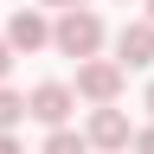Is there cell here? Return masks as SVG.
<instances>
[{"instance_id": "9", "label": "cell", "mask_w": 154, "mask_h": 154, "mask_svg": "<svg viewBox=\"0 0 154 154\" xmlns=\"http://www.w3.org/2000/svg\"><path fill=\"white\" fill-rule=\"evenodd\" d=\"M135 154H154V128H135Z\"/></svg>"}, {"instance_id": "13", "label": "cell", "mask_w": 154, "mask_h": 154, "mask_svg": "<svg viewBox=\"0 0 154 154\" xmlns=\"http://www.w3.org/2000/svg\"><path fill=\"white\" fill-rule=\"evenodd\" d=\"M148 116H154V84H148Z\"/></svg>"}, {"instance_id": "3", "label": "cell", "mask_w": 154, "mask_h": 154, "mask_svg": "<svg viewBox=\"0 0 154 154\" xmlns=\"http://www.w3.org/2000/svg\"><path fill=\"white\" fill-rule=\"evenodd\" d=\"M71 109H77V90H71V84H38V90L26 96V116L45 122V128H64Z\"/></svg>"}, {"instance_id": "1", "label": "cell", "mask_w": 154, "mask_h": 154, "mask_svg": "<svg viewBox=\"0 0 154 154\" xmlns=\"http://www.w3.org/2000/svg\"><path fill=\"white\" fill-rule=\"evenodd\" d=\"M51 45L64 51V58H77V64H90L96 51H103V19H96L90 7H77V13H64L51 26Z\"/></svg>"}, {"instance_id": "12", "label": "cell", "mask_w": 154, "mask_h": 154, "mask_svg": "<svg viewBox=\"0 0 154 154\" xmlns=\"http://www.w3.org/2000/svg\"><path fill=\"white\" fill-rule=\"evenodd\" d=\"M45 7H64V13H77V7H84V0H45Z\"/></svg>"}, {"instance_id": "15", "label": "cell", "mask_w": 154, "mask_h": 154, "mask_svg": "<svg viewBox=\"0 0 154 154\" xmlns=\"http://www.w3.org/2000/svg\"><path fill=\"white\" fill-rule=\"evenodd\" d=\"M122 7H128V0H122Z\"/></svg>"}, {"instance_id": "14", "label": "cell", "mask_w": 154, "mask_h": 154, "mask_svg": "<svg viewBox=\"0 0 154 154\" xmlns=\"http://www.w3.org/2000/svg\"><path fill=\"white\" fill-rule=\"evenodd\" d=\"M148 26H154V0H148Z\"/></svg>"}, {"instance_id": "4", "label": "cell", "mask_w": 154, "mask_h": 154, "mask_svg": "<svg viewBox=\"0 0 154 154\" xmlns=\"http://www.w3.org/2000/svg\"><path fill=\"white\" fill-rule=\"evenodd\" d=\"M116 64H122V71L154 64V26H148V19H135V26H122V32H116Z\"/></svg>"}, {"instance_id": "8", "label": "cell", "mask_w": 154, "mask_h": 154, "mask_svg": "<svg viewBox=\"0 0 154 154\" xmlns=\"http://www.w3.org/2000/svg\"><path fill=\"white\" fill-rule=\"evenodd\" d=\"M19 116H26V96L0 84V135H13V122H19Z\"/></svg>"}, {"instance_id": "5", "label": "cell", "mask_w": 154, "mask_h": 154, "mask_svg": "<svg viewBox=\"0 0 154 154\" xmlns=\"http://www.w3.org/2000/svg\"><path fill=\"white\" fill-rule=\"evenodd\" d=\"M84 141L116 154V148H135V128H128V116H122V109H96V116H90V128H84Z\"/></svg>"}, {"instance_id": "7", "label": "cell", "mask_w": 154, "mask_h": 154, "mask_svg": "<svg viewBox=\"0 0 154 154\" xmlns=\"http://www.w3.org/2000/svg\"><path fill=\"white\" fill-rule=\"evenodd\" d=\"M38 154H90V141H84L77 128H51V135H45V148H38Z\"/></svg>"}, {"instance_id": "10", "label": "cell", "mask_w": 154, "mask_h": 154, "mask_svg": "<svg viewBox=\"0 0 154 154\" xmlns=\"http://www.w3.org/2000/svg\"><path fill=\"white\" fill-rule=\"evenodd\" d=\"M7 71H13V45L0 38V77H7Z\"/></svg>"}, {"instance_id": "11", "label": "cell", "mask_w": 154, "mask_h": 154, "mask_svg": "<svg viewBox=\"0 0 154 154\" xmlns=\"http://www.w3.org/2000/svg\"><path fill=\"white\" fill-rule=\"evenodd\" d=\"M0 154H26V148H19V141H13V135H0Z\"/></svg>"}, {"instance_id": "6", "label": "cell", "mask_w": 154, "mask_h": 154, "mask_svg": "<svg viewBox=\"0 0 154 154\" xmlns=\"http://www.w3.org/2000/svg\"><path fill=\"white\" fill-rule=\"evenodd\" d=\"M7 45H13V51H38V45H51V26H45V13L19 7V13H13V26H7Z\"/></svg>"}, {"instance_id": "2", "label": "cell", "mask_w": 154, "mask_h": 154, "mask_svg": "<svg viewBox=\"0 0 154 154\" xmlns=\"http://www.w3.org/2000/svg\"><path fill=\"white\" fill-rule=\"evenodd\" d=\"M122 64L116 58H90V64H77V96L84 103H96V109H116V96H122Z\"/></svg>"}]
</instances>
